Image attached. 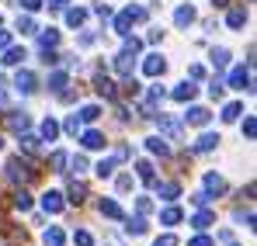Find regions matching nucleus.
<instances>
[{"mask_svg":"<svg viewBox=\"0 0 257 246\" xmlns=\"http://www.w3.org/2000/svg\"><path fill=\"white\" fill-rule=\"evenodd\" d=\"M4 173H7V180H11V184H32L39 170H32V163H28V160L14 156V160H7V170H4Z\"/></svg>","mask_w":257,"mask_h":246,"instance_id":"f257e3e1","label":"nucleus"},{"mask_svg":"<svg viewBox=\"0 0 257 246\" xmlns=\"http://www.w3.org/2000/svg\"><path fill=\"white\" fill-rule=\"evenodd\" d=\"M139 21H146V7L128 4L125 11L115 18V32H118V35H128V28H132V25H139Z\"/></svg>","mask_w":257,"mask_h":246,"instance_id":"f03ea898","label":"nucleus"},{"mask_svg":"<svg viewBox=\"0 0 257 246\" xmlns=\"http://www.w3.org/2000/svg\"><path fill=\"white\" fill-rule=\"evenodd\" d=\"M229 87H233V90H254L250 66H236V70H229Z\"/></svg>","mask_w":257,"mask_h":246,"instance_id":"7ed1b4c3","label":"nucleus"},{"mask_svg":"<svg viewBox=\"0 0 257 246\" xmlns=\"http://www.w3.org/2000/svg\"><path fill=\"white\" fill-rule=\"evenodd\" d=\"M14 90H18V94H35V90H39V77H35L32 70H18Z\"/></svg>","mask_w":257,"mask_h":246,"instance_id":"20e7f679","label":"nucleus"},{"mask_svg":"<svg viewBox=\"0 0 257 246\" xmlns=\"http://www.w3.org/2000/svg\"><path fill=\"white\" fill-rule=\"evenodd\" d=\"M157 118V128H160V135H167V139H181V122L177 118H171V115H153Z\"/></svg>","mask_w":257,"mask_h":246,"instance_id":"39448f33","label":"nucleus"},{"mask_svg":"<svg viewBox=\"0 0 257 246\" xmlns=\"http://www.w3.org/2000/svg\"><path fill=\"white\" fill-rule=\"evenodd\" d=\"M143 73H146V77H164V73H167V59H164L160 52L146 56V59H143Z\"/></svg>","mask_w":257,"mask_h":246,"instance_id":"423d86ee","label":"nucleus"},{"mask_svg":"<svg viewBox=\"0 0 257 246\" xmlns=\"http://www.w3.org/2000/svg\"><path fill=\"white\" fill-rule=\"evenodd\" d=\"M4 122H7V128H11L14 135H21V132H28V128H32V118H28V111H11Z\"/></svg>","mask_w":257,"mask_h":246,"instance_id":"0eeeda50","label":"nucleus"},{"mask_svg":"<svg viewBox=\"0 0 257 246\" xmlns=\"http://www.w3.org/2000/svg\"><path fill=\"white\" fill-rule=\"evenodd\" d=\"M195 94H198L195 80H184V83H177V87L171 90V97H174V101H181V104H191V101H195Z\"/></svg>","mask_w":257,"mask_h":246,"instance_id":"6e6552de","label":"nucleus"},{"mask_svg":"<svg viewBox=\"0 0 257 246\" xmlns=\"http://www.w3.org/2000/svg\"><path fill=\"white\" fill-rule=\"evenodd\" d=\"M184 122H188V125H195V128H205V125L212 122V111H209V108H198V104H195V108H188Z\"/></svg>","mask_w":257,"mask_h":246,"instance_id":"1a4fd4ad","label":"nucleus"},{"mask_svg":"<svg viewBox=\"0 0 257 246\" xmlns=\"http://www.w3.org/2000/svg\"><path fill=\"white\" fill-rule=\"evenodd\" d=\"M132 70H136V52H125V49H122V52L115 56V73H118V77H132Z\"/></svg>","mask_w":257,"mask_h":246,"instance_id":"9d476101","label":"nucleus"},{"mask_svg":"<svg viewBox=\"0 0 257 246\" xmlns=\"http://www.w3.org/2000/svg\"><path fill=\"white\" fill-rule=\"evenodd\" d=\"M174 25H177L181 32L191 28V25H195V7H191V4H181V7L174 11Z\"/></svg>","mask_w":257,"mask_h":246,"instance_id":"9b49d317","label":"nucleus"},{"mask_svg":"<svg viewBox=\"0 0 257 246\" xmlns=\"http://www.w3.org/2000/svg\"><path fill=\"white\" fill-rule=\"evenodd\" d=\"M97 211H101L104 218H115V222H122V218H125L122 205H118V201H111V198H101V201H97Z\"/></svg>","mask_w":257,"mask_h":246,"instance_id":"f8f14e48","label":"nucleus"},{"mask_svg":"<svg viewBox=\"0 0 257 246\" xmlns=\"http://www.w3.org/2000/svg\"><path fill=\"white\" fill-rule=\"evenodd\" d=\"M42 208L49 211V215H59V211L66 208V201H63L59 191H45V194H42Z\"/></svg>","mask_w":257,"mask_h":246,"instance_id":"ddd939ff","label":"nucleus"},{"mask_svg":"<svg viewBox=\"0 0 257 246\" xmlns=\"http://www.w3.org/2000/svg\"><path fill=\"white\" fill-rule=\"evenodd\" d=\"M87 198V184L84 180H70V187H66V201L70 205H84Z\"/></svg>","mask_w":257,"mask_h":246,"instance_id":"4468645a","label":"nucleus"},{"mask_svg":"<svg viewBox=\"0 0 257 246\" xmlns=\"http://www.w3.org/2000/svg\"><path fill=\"white\" fill-rule=\"evenodd\" d=\"M94 90H97L101 97H108V101H118V90H115V83L108 80V77H101V73L94 77Z\"/></svg>","mask_w":257,"mask_h":246,"instance_id":"2eb2a0df","label":"nucleus"},{"mask_svg":"<svg viewBox=\"0 0 257 246\" xmlns=\"http://www.w3.org/2000/svg\"><path fill=\"white\" fill-rule=\"evenodd\" d=\"M219 142H222V139H219L215 132H205V135H198V142L191 146V153H212Z\"/></svg>","mask_w":257,"mask_h":246,"instance_id":"dca6fc26","label":"nucleus"},{"mask_svg":"<svg viewBox=\"0 0 257 246\" xmlns=\"http://www.w3.org/2000/svg\"><path fill=\"white\" fill-rule=\"evenodd\" d=\"M157 194H160L164 201H177V198H181V184H177V180H160V184H157Z\"/></svg>","mask_w":257,"mask_h":246,"instance_id":"f3484780","label":"nucleus"},{"mask_svg":"<svg viewBox=\"0 0 257 246\" xmlns=\"http://www.w3.org/2000/svg\"><path fill=\"white\" fill-rule=\"evenodd\" d=\"M25 59H28V52H25V49H18V45H7V49H4V59H0V63H4V66H21Z\"/></svg>","mask_w":257,"mask_h":246,"instance_id":"a211bd4d","label":"nucleus"},{"mask_svg":"<svg viewBox=\"0 0 257 246\" xmlns=\"http://www.w3.org/2000/svg\"><path fill=\"white\" fill-rule=\"evenodd\" d=\"M39 139H42V142H56V139H59V122H56V118H45L42 128H39Z\"/></svg>","mask_w":257,"mask_h":246,"instance_id":"6ab92c4d","label":"nucleus"},{"mask_svg":"<svg viewBox=\"0 0 257 246\" xmlns=\"http://www.w3.org/2000/svg\"><path fill=\"white\" fill-rule=\"evenodd\" d=\"M80 142H84V149H104V135L97 128H87L84 135H80Z\"/></svg>","mask_w":257,"mask_h":246,"instance_id":"aec40b11","label":"nucleus"},{"mask_svg":"<svg viewBox=\"0 0 257 246\" xmlns=\"http://www.w3.org/2000/svg\"><path fill=\"white\" fill-rule=\"evenodd\" d=\"M243 25H247V11H243V7H233V11L226 14V28H233V32H240Z\"/></svg>","mask_w":257,"mask_h":246,"instance_id":"412c9836","label":"nucleus"},{"mask_svg":"<svg viewBox=\"0 0 257 246\" xmlns=\"http://www.w3.org/2000/svg\"><path fill=\"white\" fill-rule=\"evenodd\" d=\"M11 205L18 208V211H32V194H28L25 187H18V191L11 194Z\"/></svg>","mask_w":257,"mask_h":246,"instance_id":"4be33fe9","label":"nucleus"},{"mask_svg":"<svg viewBox=\"0 0 257 246\" xmlns=\"http://www.w3.org/2000/svg\"><path fill=\"white\" fill-rule=\"evenodd\" d=\"M222 191H226L222 173H205V194H222Z\"/></svg>","mask_w":257,"mask_h":246,"instance_id":"5701e85b","label":"nucleus"},{"mask_svg":"<svg viewBox=\"0 0 257 246\" xmlns=\"http://www.w3.org/2000/svg\"><path fill=\"white\" fill-rule=\"evenodd\" d=\"M146 149H150L153 156H171V146H167L160 135H150V139H146Z\"/></svg>","mask_w":257,"mask_h":246,"instance_id":"b1692460","label":"nucleus"},{"mask_svg":"<svg viewBox=\"0 0 257 246\" xmlns=\"http://www.w3.org/2000/svg\"><path fill=\"white\" fill-rule=\"evenodd\" d=\"M42 243L45 246H63V243H66V232H63L59 225H49V229H45V236H42Z\"/></svg>","mask_w":257,"mask_h":246,"instance_id":"393cba45","label":"nucleus"},{"mask_svg":"<svg viewBox=\"0 0 257 246\" xmlns=\"http://www.w3.org/2000/svg\"><path fill=\"white\" fill-rule=\"evenodd\" d=\"M59 45V32L56 28H42L39 32V49H56Z\"/></svg>","mask_w":257,"mask_h":246,"instance_id":"a878e982","label":"nucleus"},{"mask_svg":"<svg viewBox=\"0 0 257 246\" xmlns=\"http://www.w3.org/2000/svg\"><path fill=\"white\" fill-rule=\"evenodd\" d=\"M66 80H70V77H66V70H52V73H49V90H52V94H63Z\"/></svg>","mask_w":257,"mask_h":246,"instance_id":"bb28decb","label":"nucleus"},{"mask_svg":"<svg viewBox=\"0 0 257 246\" xmlns=\"http://www.w3.org/2000/svg\"><path fill=\"white\" fill-rule=\"evenodd\" d=\"M66 163H70V153H63V149H56V153L49 156V166H52V173H66Z\"/></svg>","mask_w":257,"mask_h":246,"instance_id":"cd10ccee","label":"nucleus"},{"mask_svg":"<svg viewBox=\"0 0 257 246\" xmlns=\"http://www.w3.org/2000/svg\"><path fill=\"white\" fill-rule=\"evenodd\" d=\"M136 173H139L143 184H157V173H153V163H150V160H139V163H136Z\"/></svg>","mask_w":257,"mask_h":246,"instance_id":"c85d7f7f","label":"nucleus"},{"mask_svg":"<svg viewBox=\"0 0 257 246\" xmlns=\"http://www.w3.org/2000/svg\"><path fill=\"white\" fill-rule=\"evenodd\" d=\"M181 218H184V211H181L177 205H167L164 211H160V222H164V225H177Z\"/></svg>","mask_w":257,"mask_h":246,"instance_id":"c756f323","label":"nucleus"},{"mask_svg":"<svg viewBox=\"0 0 257 246\" xmlns=\"http://www.w3.org/2000/svg\"><path fill=\"white\" fill-rule=\"evenodd\" d=\"M212 222H215V211H209V208H202V211H198V215L191 218V225H195L198 232H202V229H209Z\"/></svg>","mask_w":257,"mask_h":246,"instance_id":"7c9ffc66","label":"nucleus"},{"mask_svg":"<svg viewBox=\"0 0 257 246\" xmlns=\"http://www.w3.org/2000/svg\"><path fill=\"white\" fill-rule=\"evenodd\" d=\"M84 21H87V11H84V7H70V11H66V25H70V28H80Z\"/></svg>","mask_w":257,"mask_h":246,"instance_id":"2f4dec72","label":"nucleus"},{"mask_svg":"<svg viewBox=\"0 0 257 246\" xmlns=\"http://www.w3.org/2000/svg\"><path fill=\"white\" fill-rule=\"evenodd\" d=\"M240 115H243V104H240V101H229V104L222 108V122H236Z\"/></svg>","mask_w":257,"mask_h":246,"instance_id":"473e14b6","label":"nucleus"},{"mask_svg":"<svg viewBox=\"0 0 257 246\" xmlns=\"http://www.w3.org/2000/svg\"><path fill=\"white\" fill-rule=\"evenodd\" d=\"M39 146H42V139H39V135L21 132V149H25V153H39Z\"/></svg>","mask_w":257,"mask_h":246,"instance_id":"72a5a7b5","label":"nucleus"},{"mask_svg":"<svg viewBox=\"0 0 257 246\" xmlns=\"http://www.w3.org/2000/svg\"><path fill=\"white\" fill-rule=\"evenodd\" d=\"M128 225H125V232L128 236H143V232H146V218H143V215H136V218H125Z\"/></svg>","mask_w":257,"mask_h":246,"instance_id":"f704fd0d","label":"nucleus"},{"mask_svg":"<svg viewBox=\"0 0 257 246\" xmlns=\"http://www.w3.org/2000/svg\"><path fill=\"white\" fill-rule=\"evenodd\" d=\"M212 66H215V73L229 66V52L226 49H212Z\"/></svg>","mask_w":257,"mask_h":246,"instance_id":"c9c22d12","label":"nucleus"},{"mask_svg":"<svg viewBox=\"0 0 257 246\" xmlns=\"http://www.w3.org/2000/svg\"><path fill=\"white\" fill-rule=\"evenodd\" d=\"M77 118H80V122H97V118H101V108H97V104H84Z\"/></svg>","mask_w":257,"mask_h":246,"instance_id":"e433bc0d","label":"nucleus"},{"mask_svg":"<svg viewBox=\"0 0 257 246\" xmlns=\"http://www.w3.org/2000/svg\"><path fill=\"white\" fill-rule=\"evenodd\" d=\"M94 173H97L101 180H104V177H111V173H115V156H108V160H101V163L94 166Z\"/></svg>","mask_w":257,"mask_h":246,"instance_id":"4c0bfd02","label":"nucleus"},{"mask_svg":"<svg viewBox=\"0 0 257 246\" xmlns=\"http://www.w3.org/2000/svg\"><path fill=\"white\" fill-rule=\"evenodd\" d=\"M80 118H77V115H70V118H66V122H63V132H66V135H77V132H80Z\"/></svg>","mask_w":257,"mask_h":246,"instance_id":"58836bf2","label":"nucleus"},{"mask_svg":"<svg viewBox=\"0 0 257 246\" xmlns=\"http://www.w3.org/2000/svg\"><path fill=\"white\" fill-rule=\"evenodd\" d=\"M18 32H21V35H32V32H35V21H32L28 14H21V18H18Z\"/></svg>","mask_w":257,"mask_h":246,"instance_id":"ea45409f","label":"nucleus"},{"mask_svg":"<svg viewBox=\"0 0 257 246\" xmlns=\"http://www.w3.org/2000/svg\"><path fill=\"white\" fill-rule=\"evenodd\" d=\"M254 135H257V118L247 115V118H243V139H254Z\"/></svg>","mask_w":257,"mask_h":246,"instance_id":"a19ab883","label":"nucleus"},{"mask_svg":"<svg viewBox=\"0 0 257 246\" xmlns=\"http://www.w3.org/2000/svg\"><path fill=\"white\" fill-rule=\"evenodd\" d=\"M73 243L77 246H94V236H90L87 229H77V232H73Z\"/></svg>","mask_w":257,"mask_h":246,"instance_id":"79ce46f5","label":"nucleus"},{"mask_svg":"<svg viewBox=\"0 0 257 246\" xmlns=\"http://www.w3.org/2000/svg\"><path fill=\"white\" fill-rule=\"evenodd\" d=\"M222 90H226V83H222L219 77H215V80L209 83V97H212V101H219V97H222Z\"/></svg>","mask_w":257,"mask_h":246,"instance_id":"37998d69","label":"nucleus"},{"mask_svg":"<svg viewBox=\"0 0 257 246\" xmlns=\"http://www.w3.org/2000/svg\"><path fill=\"white\" fill-rule=\"evenodd\" d=\"M164 94H167V90H164L160 83H153V87H150V104H157V101H164Z\"/></svg>","mask_w":257,"mask_h":246,"instance_id":"c03bdc74","label":"nucleus"},{"mask_svg":"<svg viewBox=\"0 0 257 246\" xmlns=\"http://www.w3.org/2000/svg\"><path fill=\"white\" fill-rule=\"evenodd\" d=\"M212 201V194H205V191H198V194H191V205H198V208H205Z\"/></svg>","mask_w":257,"mask_h":246,"instance_id":"a18cd8bd","label":"nucleus"},{"mask_svg":"<svg viewBox=\"0 0 257 246\" xmlns=\"http://www.w3.org/2000/svg\"><path fill=\"white\" fill-rule=\"evenodd\" d=\"M136 211H139V215L146 218V215L153 211V205H150V198H139V201H136Z\"/></svg>","mask_w":257,"mask_h":246,"instance_id":"49530a36","label":"nucleus"},{"mask_svg":"<svg viewBox=\"0 0 257 246\" xmlns=\"http://www.w3.org/2000/svg\"><path fill=\"white\" fill-rule=\"evenodd\" d=\"M94 14H97L101 21H108V18H111V7H108V4H94Z\"/></svg>","mask_w":257,"mask_h":246,"instance_id":"de8ad7c7","label":"nucleus"},{"mask_svg":"<svg viewBox=\"0 0 257 246\" xmlns=\"http://www.w3.org/2000/svg\"><path fill=\"white\" fill-rule=\"evenodd\" d=\"M70 163H73V170H77V173H84V170H87V156H80V153H77V156H70Z\"/></svg>","mask_w":257,"mask_h":246,"instance_id":"09e8293b","label":"nucleus"},{"mask_svg":"<svg viewBox=\"0 0 257 246\" xmlns=\"http://www.w3.org/2000/svg\"><path fill=\"white\" fill-rule=\"evenodd\" d=\"M153 246H177V236H171V232H164V236H160V239H157Z\"/></svg>","mask_w":257,"mask_h":246,"instance_id":"8fccbe9b","label":"nucleus"},{"mask_svg":"<svg viewBox=\"0 0 257 246\" xmlns=\"http://www.w3.org/2000/svg\"><path fill=\"white\" fill-rule=\"evenodd\" d=\"M21 7H25V11H28V14H35V11H39V7H42V0H21Z\"/></svg>","mask_w":257,"mask_h":246,"instance_id":"3c124183","label":"nucleus"},{"mask_svg":"<svg viewBox=\"0 0 257 246\" xmlns=\"http://www.w3.org/2000/svg\"><path fill=\"white\" fill-rule=\"evenodd\" d=\"M128 156H132L128 146H118V149H115V163H122V160H128Z\"/></svg>","mask_w":257,"mask_h":246,"instance_id":"603ef678","label":"nucleus"},{"mask_svg":"<svg viewBox=\"0 0 257 246\" xmlns=\"http://www.w3.org/2000/svg\"><path fill=\"white\" fill-rule=\"evenodd\" d=\"M188 77H191V80H202V77H205V70H202V66H198V63H195V66H191V70H188Z\"/></svg>","mask_w":257,"mask_h":246,"instance_id":"864d4df0","label":"nucleus"},{"mask_svg":"<svg viewBox=\"0 0 257 246\" xmlns=\"http://www.w3.org/2000/svg\"><path fill=\"white\" fill-rule=\"evenodd\" d=\"M188 246H212V239H209V236H202V232H198V236H195V239H191V243Z\"/></svg>","mask_w":257,"mask_h":246,"instance_id":"5fc2aeb1","label":"nucleus"},{"mask_svg":"<svg viewBox=\"0 0 257 246\" xmlns=\"http://www.w3.org/2000/svg\"><path fill=\"white\" fill-rule=\"evenodd\" d=\"M77 42H80V45H94V42H97V35H94V32H84Z\"/></svg>","mask_w":257,"mask_h":246,"instance_id":"6e6d98bb","label":"nucleus"},{"mask_svg":"<svg viewBox=\"0 0 257 246\" xmlns=\"http://www.w3.org/2000/svg\"><path fill=\"white\" fill-rule=\"evenodd\" d=\"M160 39H164V32H160V28H150V35H146V42H153V45H157Z\"/></svg>","mask_w":257,"mask_h":246,"instance_id":"4d7b16f0","label":"nucleus"},{"mask_svg":"<svg viewBox=\"0 0 257 246\" xmlns=\"http://www.w3.org/2000/svg\"><path fill=\"white\" fill-rule=\"evenodd\" d=\"M128 187H132V177L122 173V177H118V191H128Z\"/></svg>","mask_w":257,"mask_h":246,"instance_id":"13d9d810","label":"nucleus"},{"mask_svg":"<svg viewBox=\"0 0 257 246\" xmlns=\"http://www.w3.org/2000/svg\"><path fill=\"white\" fill-rule=\"evenodd\" d=\"M11 45V32H0V49H7Z\"/></svg>","mask_w":257,"mask_h":246,"instance_id":"bf43d9fd","label":"nucleus"},{"mask_svg":"<svg viewBox=\"0 0 257 246\" xmlns=\"http://www.w3.org/2000/svg\"><path fill=\"white\" fill-rule=\"evenodd\" d=\"M66 4H70V0H49V7H52V11H59V7H66Z\"/></svg>","mask_w":257,"mask_h":246,"instance_id":"052dcab7","label":"nucleus"},{"mask_svg":"<svg viewBox=\"0 0 257 246\" xmlns=\"http://www.w3.org/2000/svg\"><path fill=\"white\" fill-rule=\"evenodd\" d=\"M212 7H229V0H212Z\"/></svg>","mask_w":257,"mask_h":246,"instance_id":"680f3d73","label":"nucleus"},{"mask_svg":"<svg viewBox=\"0 0 257 246\" xmlns=\"http://www.w3.org/2000/svg\"><path fill=\"white\" fill-rule=\"evenodd\" d=\"M0 149H4V142H0Z\"/></svg>","mask_w":257,"mask_h":246,"instance_id":"e2e57ef3","label":"nucleus"},{"mask_svg":"<svg viewBox=\"0 0 257 246\" xmlns=\"http://www.w3.org/2000/svg\"><path fill=\"white\" fill-rule=\"evenodd\" d=\"M0 122H4V118H0Z\"/></svg>","mask_w":257,"mask_h":246,"instance_id":"0e129e2a","label":"nucleus"}]
</instances>
